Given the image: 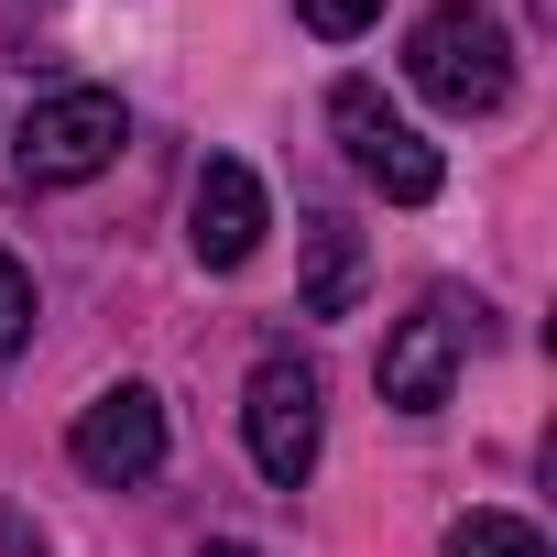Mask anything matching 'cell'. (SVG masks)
Here are the masks:
<instances>
[{
    "instance_id": "1",
    "label": "cell",
    "mask_w": 557,
    "mask_h": 557,
    "mask_svg": "<svg viewBox=\"0 0 557 557\" xmlns=\"http://www.w3.org/2000/svg\"><path fill=\"white\" fill-rule=\"evenodd\" d=\"M405 66H416V88L437 99V110H503L513 99V45H503V23L481 12V0H437V12L416 23V45H405Z\"/></svg>"
},
{
    "instance_id": "2",
    "label": "cell",
    "mask_w": 557,
    "mask_h": 557,
    "mask_svg": "<svg viewBox=\"0 0 557 557\" xmlns=\"http://www.w3.org/2000/svg\"><path fill=\"white\" fill-rule=\"evenodd\" d=\"M329 132H339V153L361 164V186H383L394 208H426L437 186H448V164H437V143L372 88V77H339L329 88Z\"/></svg>"
},
{
    "instance_id": "3",
    "label": "cell",
    "mask_w": 557,
    "mask_h": 557,
    "mask_svg": "<svg viewBox=\"0 0 557 557\" xmlns=\"http://www.w3.org/2000/svg\"><path fill=\"white\" fill-rule=\"evenodd\" d=\"M318 372L296 361V350H273V361H251V394H240V437H251V470L273 481V492H296L307 470H318Z\"/></svg>"
},
{
    "instance_id": "4",
    "label": "cell",
    "mask_w": 557,
    "mask_h": 557,
    "mask_svg": "<svg viewBox=\"0 0 557 557\" xmlns=\"http://www.w3.org/2000/svg\"><path fill=\"white\" fill-rule=\"evenodd\" d=\"M121 99L110 88H55V99H34L23 110V143H12V164H23V186H77V175H99L110 153H121Z\"/></svg>"
},
{
    "instance_id": "5",
    "label": "cell",
    "mask_w": 557,
    "mask_h": 557,
    "mask_svg": "<svg viewBox=\"0 0 557 557\" xmlns=\"http://www.w3.org/2000/svg\"><path fill=\"white\" fill-rule=\"evenodd\" d=\"M77 470L88 481H110V492H132V481H153L164 470V394L153 383H110L88 416H77Z\"/></svg>"
},
{
    "instance_id": "6",
    "label": "cell",
    "mask_w": 557,
    "mask_h": 557,
    "mask_svg": "<svg viewBox=\"0 0 557 557\" xmlns=\"http://www.w3.org/2000/svg\"><path fill=\"white\" fill-rule=\"evenodd\" d=\"M262 230H273V197H262V175H251L240 153L197 164V197H186V240H197V262H208V273H240V262L262 251Z\"/></svg>"
},
{
    "instance_id": "7",
    "label": "cell",
    "mask_w": 557,
    "mask_h": 557,
    "mask_svg": "<svg viewBox=\"0 0 557 557\" xmlns=\"http://www.w3.org/2000/svg\"><path fill=\"white\" fill-rule=\"evenodd\" d=\"M459 307L437 296V307H416L394 339H383V405H405V416H437L448 405V383H459Z\"/></svg>"
},
{
    "instance_id": "8",
    "label": "cell",
    "mask_w": 557,
    "mask_h": 557,
    "mask_svg": "<svg viewBox=\"0 0 557 557\" xmlns=\"http://www.w3.org/2000/svg\"><path fill=\"white\" fill-rule=\"evenodd\" d=\"M350 307H361V230L307 219V318H350Z\"/></svg>"
},
{
    "instance_id": "9",
    "label": "cell",
    "mask_w": 557,
    "mask_h": 557,
    "mask_svg": "<svg viewBox=\"0 0 557 557\" xmlns=\"http://www.w3.org/2000/svg\"><path fill=\"white\" fill-rule=\"evenodd\" d=\"M437 557H546V535H535L524 513H459Z\"/></svg>"
},
{
    "instance_id": "10",
    "label": "cell",
    "mask_w": 557,
    "mask_h": 557,
    "mask_svg": "<svg viewBox=\"0 0 557 557\" xmlns=\"http://www.w3.org/2000/svg\"><path fill=\"white\" fill-rule=\"evenodd\" d=\"M23 339H34V273H23L12 251H0V361H12Z\"/></svg>"
},
{
    "instance_id": "11",
    "label": "cell",
    "mask_w": 557,
    "mask_h": 557,
    "mask_svg": "<svg viewBox=\"0 0 557 557\" xmlns=\"http://www.w3.org/2000/svg\"><path fill=\"white\" fill-rule=\"evenodd\" d=\"M296 12H307V34L350 45V34H372V23H383V0H296Z\"/></svg>"
},
{
    "instance_id": "12",
    "label": "cell",
    "mask_w": 557,
    "mask_h": 557,
    "mask_svg": "<svg viewBox=\"0 0 557 557\" xmlns=\"http://www.w3.org/2000/svg\"><path fill=\"white\" fill-rule=\"evenodd\" d=\"M197 557H251V546H230V535H219V546H197Z\"/></svg>"
}]
</instances>
